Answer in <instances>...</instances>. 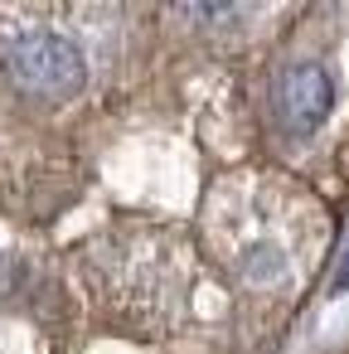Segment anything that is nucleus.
<instances>
[{
	"mask_svg": "<svg viewBox=\"0 0 349 354\" xmlns=\"http://www.w3.org/2000/svg\"><path fill=\"white\" fill-rule=\"evenodd\" d=\"M334 102H339V78L315 54H296L272 78V127H276V136H286L296 146L330 127Z\"/></svg>",
	"mask_w": 349,
	"mask_h": 354,
	"instance_id": "20e7f679",
	"label": "nucleus"
},
{
	"mask_svg": "<svg viewBox=\"0 0 349 354\" xmlns=\"http://www.w3.org/2000/svg\"><path fill=\"white\" fill-rule=\"evenodd\" d=\"M49 286V272L25 248H0V306H30Z\"/></svg>",
	"mask_w": 349,
	"mask_h": 354,
	"instance_id": "39448f33",
	"label": "nucleus"
},
{
	"mask_svg": "<svg viewBox=\"0 0 349 354\" xmlns=\"http://www.w3.org/2000/svg\"><path fill=\"white\" fill-rule=\"evenodd\" d=\"M344 291H349V243H344V257H339L334 281H330V296H344Z\"/></svg>",
	"mask_w": 349,
	"mask_h": 354,
	"instance_id": "423d86ee",
	"label": "nucleus"
},
{
	"mask_svg": "<svg viewBox=\"0 0 349 354\" xmlns=\"http://www.w3.org/2000/svg\"><path fill=\"white\" fill-rule=\"evenodd\" d=\"M83 286L93 306L131 335L165 339L175 335L199 291V252L180 228L160 223H117L102 228L78 252Z\"/></svg>",
	"mask_w": 349,
	"mask_h": 354,
	"instance_id": "f03ea898",
	"label": "nucleus"
},
{
	"mask_svg": "<svg viewBox=\"0 0 349 354\" xmlns=\"http://www.w3.org/2000/svg\"><path fill=\"white\" fill-rule=\"evenodd\" d=\"M102 25H112L107 10H0V83L35 107H68L88 97L102 83Z\"/></svg>",
	"mask_w": 349,
	"mask_h": 354,
	"instance_id": "7ed1b4c3",
	"label": "nucleus"
},
{
	"mask_svg": "<svg viewBox=\"0 0 349 354\" xmlns=\"http://www.w3.org/2000/svg\"><path fill=\"white\" fill-rule=\"evenodd\" d=\"M330 243L325 209L272 170L223 175L204 204V248L218 272L257 306L291 301Z\"/></svg>",
	"mask_w": 349,
	"mask_h": 354,
	"instance_id": "f257e3e1",
	"label": "nucleus"
}]
</instances>
